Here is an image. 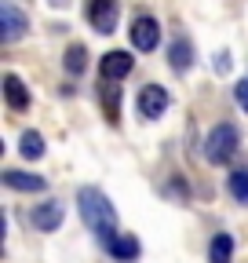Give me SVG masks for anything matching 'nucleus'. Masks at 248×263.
<instances>
[{
    "label": "nucleus",
    "instance_id": "nucleus-1",
    "mask_svg": "<svg viewBox=\"0 0 248 263\" xmlns=\"http://www.w3.org/2000/svg\"><path fill=\"white\" fill-rule=\"evenodd\" d=\"M77 205H80L84 223L95 230L106 245H113V241L120 238V230H117V209L110 205V197H106L99 186H84V190L77 194Z\"/></svg>",
    "mask_w": 248,
    "mask_h": 263
},
{
    "label": "nucleus",
    "instance_id": "nucleus-2",
    "mask_svg": "<svg viewBox=\"0 0 248 263\" xmlns=\"http://www.w3.org/2000/svg\"><path fill=\"white\" fill-rule=\"evenodd\" d=\"M237 146H241L237 124L223 121V124H215V128L208 132V139H204V157H208V164H226V161L237 154Z\"/></svg>",
    "mask_w": 248,
    "mask_h": 263
},
{
    "label": "nucleus",
    "instance_id": "nucleus-3",
    "mask_svg": "<svg viewBox=\"0 0 248 263\" xmlns=\"http://www.w3.org/2000/svg\"><path fill=\"white\" fill-rule=\"evenodd\" d=\"M128 37H132V48L135 51H153L161 44V22L153 18V15H139L128 29Z\"/></svg>",
    "mask_w": 248,
    "mask_h": 263
},
{
    "label": "nucleus",
    "instance_id": "nucleus-4",
    "mask_svg": "<svg viewBox=\"0 0 248 263\" xmlns=\"http://www.w3.org/2000/svg\"><path fill=\"white\" fill-rule=\"evenodd\" d=\"M117 18H120V4H117V0H91V4H88V22L95 26L99 33H106V37L117 29Z\"/></svg>",
    "mask_w": 248,
    "mask_h": 263
},
{
    "label": "nucleus",
    "instance_id": "nucleus-5",
    "mask_svg": "<svg viewBox=\"0 0 248 263\" xmlns=\"http://www.w3.org/2000/svg\"><path fill=\"white\" fill-rule=\"evenodd\" d=\"M168 91L161 88V84H146L142 91H139V99H135V106H139V114L146 117V121H157L164 110H168Z\"/></svg>",
    "mask_w": 248,
    "mask_h": 263
},
{
    "label": "nucleus",
    "instance_id": "nucleus-6",
    "mask_svg": "<svg viewBox=\"0 0 248 263\" xmlns=\"http://www.w3.org/2000/svg\"><path fill=\"white\" fill-rule=\"evenodd\" d=\"M26 29H29V18H26L15 4H8V0H4V4H0V41H4V44H15Z\"/></svg>",
    "mask_w": 248,
    "mask_h": 263
},
{
    "label": "nucleus",
    "instance_id": "nucleus-7",
    "mask_svg": "<svg viewBox=\"0 0 248 263\" xmlns=\"http://www.w3.org/2000/svg\"><path fill=\"white\" fill-rule=\"evenodd\" d=\"M132 66H135V59H132V51H106L102 59H99V77L102 81H124L132 73Z\"/></svg>",
    "mask_w": 248,
    "mask_h": 263
},
{
    "label": "nucleus",
    "instance_id": "nucleus-8",
    "mask_svg": "<svg viewBox=\"0 0 248 263\" xmlns=\"http://www.w3.org/2000/svg\"><path fill=\"white\" fill-rule=\"evenodd\" d=\"M168 66L175 73H186L194 66V44H190V37L186 33H179V37L172 41V48H168Z\"/></svg>",
    "mask_w": 248,
    "mask_h": 263
},
{
    "label": "nucleus",
    "instance_id": "nucleus-9",
    "mask_svg": "<svg viewBox=\"0 0 248 263\" xmlns=\"http://www.w3.org/2000/svg\"><path fill=\"white\" fill-rule=\"evenodd\" d=\"M4 183H8L11 190H22V194H40V190H48V179H44V176H37V172H18V168H8V172H4Z\"/></svg>",
    "mask_w": 248,
    "mask_h": 263
},
{
    "label": "nucleus",
    "instance_id": "nucleus-10",
    "mask_svg": "<svg viewBox=\"0 0 248 263\" xmlns=\"http://www.w3.org/2000/svg\"><path fill=\"white\" fill-rule=\"evenodd\" d=\"M62 219H66V212H62L58 201H44V205L33 209V216H29V223H33L37 230H58Z\"/></svg>",
    "mask_w": 248,
    "mask_h": 263
},
{
    "label": "nucleus",
    "instance_id": "nucleus-11",
    "mask_svg": "<svg viewBox=\"0 0 248 263\" xmlns=\"http://www.w3.org/2000/svg\"><path fill=\"white\" fill-rule=\"evenodd\" d=\"M4 103H8L11 110H18V114L29 106V88L22 84L18 73H4Z\"/></svg>",
    "mask_w": 248,
    "mask_h": 263
},
{
    "label": "nucleus",
    "instance_id": "nucleus-12",
    "mask_svg": "<svg viewBox=\"0 0 248 263\" xmlns=\"http://www.w3.org/2000/svg\"><path fill=\"white\" fill-rule=\"evenodd\" d=\"M99 103H102L106 121H117V117H120V88H117L113 81H102V88H99Z\"/></svg>",
    "mask_w": 248,
    "mask_h": 263
},
{
    "label": "nucleus",
    "instance_id": "nucleus-13",
    "mask_svg": "<svg viewBox=\"0 0 248 263\" xmlns=\"http://www.w3.org/2000/svg\"><path fill=\"white\" fill-rule=\"evenodd\" d=\"M18 154L26 157V161H40L44 157V136L40 132H22V139H18Z\"/></svg>",
    "mask_w": 248,
    "mask_h": 263
},
{
    "label": "nucleus",
    "instance_id": "nucleus-14",
    "mask_svg": "<svg viewBox=\"0 0 248 263\" xmlns=\"http://www.w3.org/2000/svg\"><path fill=\"white\" fill-rule=\"evenodd\" d=\"M110 256H113L117 263H132V259H139V241H135L132 234H120V238L110 245Z\"/></svg>",
    "mask_w": 248,
    "mask_h": 263
},
{
    "label": "nucleus",
    "instance_id": "nucleus-15",
    "mask_svg": "<svg viewBox=\"0 0 248 263\" xmlns=\"http://www.w3.org/2000/svg\"><path fill=\"white\" fill-rule=\"evenodd\" d=\"M208 259L212 263H230L234 259V238L230 234H215L208 245Z\"/></svg>",
    "mask_w": 248,
    "mask_h": 263
},
{
    "label": "nucleus",
    "instance_id": "nucleus-16",
    "mask_svg": "<svg viewBox=\"0 0 248 263\" xmlns=\"http://www.w3.org/2000/svg\"><path fill=\"white\" fill-rule=\"evenodd\" d=\"M84 70H88V48H84V44H70V48H66V73L77 77V73H84Z\"/></svg>",
    "mask_w": 248,
    "mask_h": 263
},
{
    "label": "nucleus",
    "instance_id": "nucleus-17",
    "mask_svg": "<svg viewBox=\"0 0 248 263\" xmlns=\"http://www.w3.org/2000/svg\"><path fill=\"white\" fill-rule=\"evenodd\" d=\"M226 186H230V194H234V201L248 205V168H237V172L226 179Z\"/></svg>",
    "mask_w": 248,
    "mask_h": 263
},
{
    "label": "nucleus",
    "instance_id": "nucleus-18",
    "mask_svg": "<svg viewBox=\"0 0 248 263\" xmlns=\"http://www.w3.org/2000/svg\"><path fill=\"white\" fill-rule=\"evenodd\" d=\"M234 99H237V103H241V110L248 114V77H241V81L234 84Z\"/></svg>",
    "mask_w": 248,
    "mask_h": 263
},
{
    "label": "nucleus",
    "instance_id": "nucleus-19",
    "mask_svg": "<svg viewBox=\"0 0 248 263\" xmlns=\"http://www.w3.org/2000/svg\"><path fill=\"white\" fill-rule=\"evenodd\" d=\"M51 4H70V0H51Z\"/></svg>",
    "mask_w": 248,
    "mask_h": 263
}]
</instances>
